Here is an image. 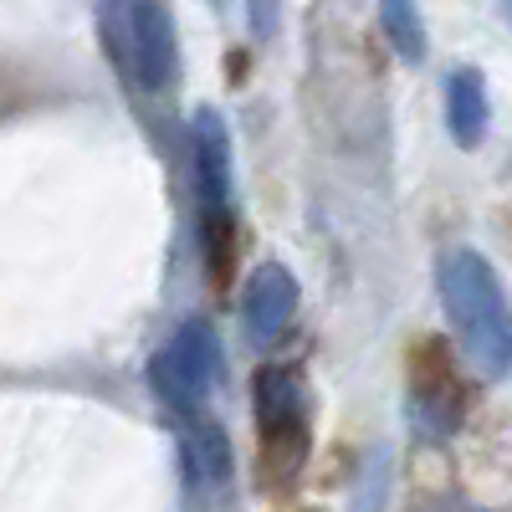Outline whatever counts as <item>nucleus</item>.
Masks as SVG:
<instances>
[{"mask_svg":"<svg viewBox=\"0 0 512 512\" xmlns=\"http://www.w3.org/2000/svg\"><path fill=\"white\" fill-rule=\"evenodd\" d=\"M436 287L446 318L461 333V354L482 379H502L512 369V313L492 262L472 246H446L436 262Z\"/></svg>","mask_w":512,"mask_h":512,"instance_id":"obj_1","label":"nucleus"},{"mask_svg":"<svg viewBox=\"0 0 512 512\" xmlns=\"http://www.w3.org/2000/svg\"><path fill=\"white\" fill-rule=\"evenodd\" d=\"M195 195H200V236L210 256V277L226 282L236 262V190H231V134L216 108H200L195 128Z\"/></svg>","mask_w":512,"mask_h":512,"instance_id":"obj_2","label":"nucleus"},{"mask_svg":"<svg viewBox=\"0 0 512 512\" xmlns=\"http://www.w3.org/2000/svg\"><path fill=\"white\" fill-rule=\"evenodd\" d=\"M103 26H108V47H113L118 67L134 77L144 93L169 88L175 62H180V47H175V21H169L164 6H154V0H134V6L108 11Z\"/></svg>","mask_w":512,"mask_h":512,"instance_id":"obj_3","label":"nucleus"},{"mask_svg":"<svg viewBox=\"0 0 512 512\" xmlns=\"http://www.w3.org/2000/svg\"><path fill=\"white\" fill-rule=\"evenodd\" d=\"M221 379V338L205 318H190L169 344L149 359V384L159 390V400L180 415H195L205 405V395Z\"/></svg>","mask_w":512,"mask_h":512,"instance_id":"obj_4","label":"nucleus"},{"mask_svg":"<svg viewBox=\"0 0 512 512\" xmlns=\"http://www.w3.org/2000/svg\"><path fill=\"white\" fill-rule=\"evenodd\" d=\"M251 405H256V425H262L267 456L282 466H303V446H308V390L287 364H267L251 379Z\"/></svg>","mask_w":512,"mask_h":512,"instance_id":"obj_5","label":"nucleus"},{"mask_svg":"<svg viewBox=\"0 0 512 512\" xmlns=\"http://www.w3.org/2000/svg\"><path fill=\"white\" fill-rule=\"evenodd\" d=\"M461 384L451 374V359L441 344L415 349V374H410V410H415V431L425 436H451L461 425Z\"/></svg>","mask_w":512,"mask_h":512,"instance_id":"obj_6","label":"nucleus"},{"mask_svg":"<svg viewBox=\"0 0 512 512\" xmlns=\"http://www.w3.org/2000/svg\"><path fill=\"white\" fill-rule=\"evenodd\" d=\"M297 313V282L287 267L267 262L256 267L251 282H246V297H241V323H246V338L251 344H277V338L287 333Z\"/></svg>","mask_w":512,"mask_h":512,"instance_id":"obj_7","label":"nucleus"},{"mask_svg":"<svg viewBox=\"0 0 512 512\" xmlns=\"http://www.w3.org/2000/svg\"><path fill=\"white\" fill-rule=\"evenodd\" d=\"M487 118H492V108H487L482 72L477 67H456L446 77V123H451V139L461 149H477L487 139Z\"/></svg>","mask_w":512,"mask_h":512,"instance_id":"obj_8","label":"nucleus"},{"mask_svg":"<svg viewBox=\"0 0 512 512\" xmlns=\"http://www.w3.org/2000/svg\"><path fill=\"white\" fill-rule=\"evenodd\" d=\"M185 456L200 482H221L231 472V446H226V431H216V425H195L185 441Z\"/></svg>","mask_w":512,"mask_h":512,"instance_id":"obj_9","label":"nucleus"},{"mask_svg":"<svg viewBox=\"0 0 512 512\" xmlns=\"http://www.w3.org/2000/svg\"><path fill=\"white\" fill-rule=\"evenodd\" d=\"M379 26H384V36L395 41V52L405 62H425V26H420V11L415 6H405V0L379 6Z\"/></svg>","mask_w":512,"mask_h":512,"instance_id":"obj_10","label":"nucleus"},{"mask_svg":"<svg viewBox=\"0 0 512 512\" xmlns=\"http://www.w3.org/2000/svg\"><path fill=\"white\" fill-rule=\"evenodd\" d=\"M502 21L512 26V0H502Z\"/></svg>","mask_w":512,"mask_h":512,"instance_id":"obj_11","label":"nucleus"}]
</instances>
